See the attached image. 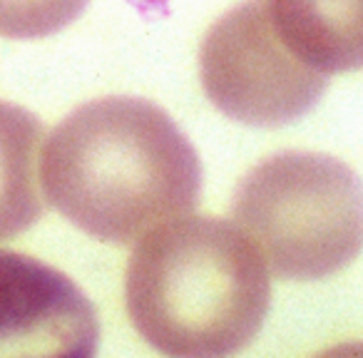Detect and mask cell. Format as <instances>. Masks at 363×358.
Instances as JSON below:
<instances>
[{"instance_id":"obj_6","label":"cell","mask_w":363,"mask_h":358,"mask_svg":"<svg viewBox=\"0 0 363 358\" xmlns=\"http://www.w3.org/2000/svg\"><path fill=\"white\" fill-rule=\"evenodd\" d=\"M289 50L323 75L363 70V0H267Z\"/></svg>"},{"instance_id":"obj_5","label":"cell","mask_w":363,"mask_h":358,"mask_svg":"<svg viewBox=\"0 0 363 358\" xmlns=\"http://www.w3.org/2000/svg\"><path fill=\"white\" fill-rule=\"evenodd\" d=\"M100 321L70 276L28 254L0 249V353L92 356Z\"/></svg>"},{"instance_id":"obj_7","label":"cell","mask_w":363,"mask_h":358,"mask_svg":"<svg viewBox=\"0 0 363 358\" xmlns=\"http://www.w3.org/2000/svg\"><path fill=\"white\" fill-rule=\"evenodd\" d=\"M43 125L26 107L0 100V242L16 239L43 217L38 150Z\"/></svg>"},{"instance_id":"obj_1","label":"cell","mask_w":363,"mask_h":358,"mask_svg":"<svg viewBox=\"0 0 363 358\" xmlns=\"http://www.w3.org/2000/svg\"><path fill=\"white\" fill-rule=\"evenodd\" d=\"M43 194L80 232L132 244L199 202L202 164L192 142L155 102L100 97L48 135Z\"/></svg>"},{"instance_id":"obj_2","label":"cell","mask_w":363,"mask_h":358,"mask_svg":"<svg viewBox=\"0 0 363 358\" xmlns=\"http://www.w3.org/2000/svg\"><path fill=\"white\" fill-rule=\"evenodd\" d=\"M272 306V274L254 239L219 217L169 219L147 232L125 274V308L157 353L219 358L247 348Z\"/></svg>"},{"instance_id":"obj_3","label":"cell","mask_w":363,"mask_h":358,"mask_svg":"<svg viewBox=\"0 0 363 358\" xmlns=\"http://www.w3.org/2000/svg\"><path fill=\"white\" fill-rule=\"evenodd\" d=\"M232 217L281 281H321L363 249V182L331 155L279 152L242 177Z\"/></svg>"},{"instance_id":"obj_4","label":"cell","mask_w":363,"mask_h":358,"mask_svg":"<svg viewBox=\"0 0 363 358\" xmlns=\"http://www.w3.org/2000/svg\"><path fill=\"white\" fill-rule=\"evenodd\" d=\"M199 80L207 100L249 127H284L303 117L328 85L277 33L267 0H244L199 43Z\"/></svg>"},{"instance_id":"obj_8","label":"cell","mask_w":363,"mask_h":358,"mask_svg":"<svg viewBox=\"0 0 363 358\" xmlns=\"http://www.w3.org/2000/svg\"><path fill=\"white\" fill-rule=\"evenodd\" d=\"M90 0H0V35L35 40L67 28Z\"/></svg>"}]
</instances>
